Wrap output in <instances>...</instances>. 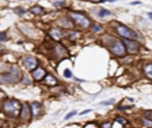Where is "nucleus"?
I'll list each match as a JSON object with an SVG mask.
<instances>
[{"label": "nucleus", "instance_id": "obj_25", "mask_svg": "<svg viewBox=\"0 0 152 128\" xmlns=\"http://www.w3.org/2000/svg\"><path fill=\"white\" fill-rule=\"evenodd\" d=\"M23 82H24V83H30V80L28 79V77H24V79H23Z\"/></svg>", "mask_w": 152, "mask_h": 128}, {"label": "nucleus", "instance_id": "obj_21", "mask_svg": "<svg viewBox=\"0 0 152 128\" xmlns=\"http://www.w3.org/2000/svg\"><path fill=\"white\" fill-rule=\"evenodd\" d=\"M117 122L119 123V124H124V123H126V120L123 119V118H121V117H118L117 119Z\"/></svg>", "mask_w": 152, "mask_h": 128}, {"label": "nucleus", "instance_id": "obj_1", "mask_svg": "<svg viewBox=\"0 0 152 128\" xmlns=\"http://www.w3.org/2000/svg\"><path fill=\"white\" fill-rule=\"evenodd\" d=\"M5 110L9 113L12 116H16L17 114H19L21 110V106L18 102L15 100H11V102H6L5 103Z\"/></svg>", "mask_w": 152, "mask_h": 128}, {"label": "nucleus", "instance_id": "obj_3", "mask_svg": "<svg viewBox=\"0 0 152 128\" xmlns=\"http://www.w3.org/2000/svg\"><path fill=\"white\" fill-rule=\"evenodd\" d=\"M110 50L114 54H116V55H123V54L124 53V51H126L124 44L119 41L116 42Z\"/></svg>", "mask_w": 152, "mask_h": 128}, {"label": "nucleus", "instance_id": "obj_13", "mask_svg": "<svg viewBox=\"0 0 152 128\" xmlns=\"http://www.w3.org/2000/svg\"><path fill=\"white\" fill-rule=\"evenodd\" d=\"M31 12L35 14H40L42 13V10H41V8L39 6H37V7H34L31 9Z\"/></svg>", "mask_w": 152, "mask_h": 128}, {"label": "nucleus", "instance_id": "obj_6", "mask_svg": "<svg viewBox=\"0 0 152 128\" xmlns=\"http://www.w3.org/2000/svg\"><path fill=\"white\" fill-rule=\"evenodd\" d=\"M24 64L27 67V69H32L36 67V65H37V61H36V60L32 57H28L24 60Z\"/></svg>", "mask_w": 152, "mask_h": 128}, {"label": "nucleus", "instance_id": "obj_29", "mask_svg": "<svg viewBox=\"0 0 152 128\" xmlns=\"http://www.w3.org/2000/svg\"><path fill=\"white\" fill-rule=\"evenodd\" d=\"M146 117H149V118H151V119H152V115H151V116H149V115H146Z\"/></svg>", "mask_w": 152, "mask_h": 128}, {"label": "nucleus", "instance_id": "obj_2", "mask_svg": "<svg viewBox=\"0 0 152 128\" xmlns=\"http://www.w3.org/2000/svg\"><path fill=\"white\" fill-rule=\"evenodd\" d=\"M117 31H118V33L120 36H124V38H126V39H131V38H137V35L135 32H133V31L130 30L127 28V27L119 26V27H118V28H117Z\"/></svg>", "mask_w": 152, "mask_h": 128}, {"label": "nucleus", "instance_id": "obj_22", "mask_svg": "<svg viewBox=\"0 0 152 128\" xmlns=\"http://www.w3.org/2000/svg\"><path fill=\"white\" fill-rule=\"evenodd\" d=\"M132 108V106H127V107H123V108L118 107V108L119 109V110H124V109H127V108Z\"/></svg>", "mask_w": 152, "mask_h": 128}, {"label": "nucleus", "instance_id": "obj_9", "mask_svg": "<svg viewBox=\"0 0 152 128\" xmlns=\"http://www.w3.org/2000/svg\"><path fill=\"white\" fill-rule=\"evenodd\" d=\"M32 110H33V114L35 116H38L40 112V105L38 103H33L32 104Z\"/></svg>", "mask_w": 152, "mask_h": 128}, {"label": "nucleus", "instance_id": "obj_15", "mask_svg": "<svg viewBox=\"0 0 152 128\" xmlns=\"http://www.w3.org/2000/svg\"><path fill=\"white\" fill-rule=\"evenodd\" d=\"M63 75H64V77H65L69 78V77H72V73H71V71H70L69 69H65V70H64Z\"/></svg>", "mask_w": 152, "mask_h": 128}, {"label": "nucleus", "instance_id": "obj_23", "mask_svg": "<svg viewBox=\"0 0 152 128\" xmlns=\"http://www.w3.org/2000/svg\"><path fill=\"white\" fill-rule=\"evenodd\" d=\"M5 39V35L4 33H0V41H3Z\"/></svg>", "mask_w": 152, "mask_h": 128}, {"label": "nucleus", "instance_id": "obj_4", "mask_svg": "<svg viewBox=\"0 0 152 128\" xmlns=\"http://www.w3.org/2000/svg\"><path fill=\"white\" fill-rule=\"evenodd\" d=\"M71 17L73 18V19L78 23L80 24L82 27H85V28H86V27L89 25V21L86 19V18L81 14H77V13H71Z\"/></svg>", "mask_w": 152, "mask_h": 128}, {"label": "nucleus", "instance_id": "obj_16", "mask_svg": "<svg viewBox=\"0 0 152 128\" xmlns=\"http://www.w3.org/2000/svg\"><path fill=\"white\" fill-rule=\"evenodd\" d=\"M22 117H29V110L27 109L26 106L23 107V111H22Z\"/></svg>", "mask_w": 152, "mask_h": 128}, {"label": "nucleus", "instance_id": "obj_19", "mask_svg": "<svg viewBox=\"0 0 152 128\" xmlns=\"http://www.w3.org/2000/svg\"><path fill=\"white\" fill-rule=\"evenodd\" d=\"M143 122H144V125H145L147 127L152 126V121H150V120H148V119H143Z\"/></svg>", "mask_w": 152, "mask_h": 128}, {"label": "nucleus", "instance_id": "obj_28", "mask_svg": "<svg viewBox=\"0 0 152 128\" xmlns=\"http://www.w3.org/2000/svg\"><path fill=\"white\" fill-rule=\"evenodd\" d=\"M148 16L150 18V19H152V13H148Z\"/></svg>", "mask_w": 152, "mask_h": 128}, {"label": "nucleus", "instance_id": "obj_10", "mask_svg": "<svg viewBox=\"0 0 152 128\" xmlns=\"http://www.w3.org/2000/svg\"><path fill=\"white\" fill-rule=\"evenodd\" d=\"M51 35L53 38H55V39H59L61 38V32L57 30H52L51 31Z\"/></svg>", "mask_w": 152, "mask_h": 128}, {"label": "nucleus", "instance_id": "obj_5", "mask_svg": "<svg viewBox=\"0 0 152 128\" xmlns=\"http://www.w3.org/2000/svg\"><path fill=\"white\" fill-rule=\"evenodd\" d=\"M123 43H124V45H126V49H127L128 51H131V52L133 51V52H135V51H137L138 48H139V45H138L137 43L135 42V41H131V40H129V39H124Z\"/></svg>", "mask_w": 152, "mask_h": 128}, {"label": "nucleus", "instance_id": "obj_14", "mask_svg": "<svg viewBox=\"0 0 152 128\" xmlns=\"http://www.w3.org/2000/svg\"><path fill=\"white\" fill-rule=\"evenodd\" d=\"M46 83L50 84V85H54L56 83V81H55V79L53 78L52 77H46Z\"/></svg>", "mask_w": 152, "mask_h": 128}, {"label": "nucleus", "instance_id": "obj_20", "mask_svg": "<svg viewBox=\"0 0 152 128\" xmlns=\"http://www.w3.org/2000/svg\"><path fill=\"white\" fill-rule=\"evenodd\" d=\"M114 102H115V100H114V99H111V100H108V102H102V104H103V105H110V104L114 103Z\"/></svg>", "mask_w": 152, "mask_h": 128}, {"label": "nucleus", "instance_id": "obj_8", "mask_svg": "<svg viewBox=\"0 0 152 128\" xmlns=\"http://www.w3.org/2000/svg\"><path fill=\"white\" fill-rule=\"evenodd\" d=\"M44 74H46V72H44V69H38L37 70H35L34 72H33V77L37 79V80H39V79H41L44 76Z\"/></svg>", "mask_w": 152, "mask_h": 128}, {"label": "nucleus", "instance_id": "obj_17", "mask_svg": "<svg viewBox=\"0 0 152 128\" xmlns=\"http://www.w3.org/2000/svg\"><path fill=\"white\" fill-rule=\"evenodd\" d=\"M93 30L95 31V32H99V31L102 30V28L100 26H98V25H93Z\"/></svg>", "mask_w": 152, "mask_h": 128}, {"label": "nucleus", "instance_id": "obj_27", "mask_svg": "<svg viewBox=\"0 0 152 128\" xmlns=\"http://www.w3.org/2000/svg\"><path fill=\"white\" fill-rule=\"evenodd\" d=\"M140 4H141V3L139 2V1H138V2H132V3H131V5H140Z\"/></svg>", "mask_w": 152, "mask_h": 128}, {"label": "nucleus", "instance_id": "obj_24", "mask_svg": "<svg viewBox=\"0 0 152 128\" xmlns=\"http://www.w3.org/2000/svg\"><path fill=\"white\" fill-rule=\"evenodd\" d=\"M92 110L91 109H86V110H85V111H82L81 113H80L79 115H85V114H86V113H89V112H91Z\"/></svg>", "mask_w": 152, "mask_h": 128}, {"label": "nucleus", "instance_id": "obj_12", "mask_svg": "<svg viewBox=\"0 0 152 128\" xmlns=\"http://www.w3.org/2000/svg\"><path fill=\"white\" fill-rule=\"evenodd\" d=\"M111 13L109 10H106V9H102V10L99 12V16L100 17H105V16H108L110 15Z\"/></svg>", "mask_w": 152, "mask_h": 128}, {"label": "nucleus", "instance_id": "obj_7", "mask_svg": "<svg viewBox=\"0 0 152 128\" xmlns=\"http://www.w3.org/2000/svg\"><path fill=\"white\" fill-rule=\"evenodd\" d=\"M15 77L13 75L11 74H5L0 76V82L3 84H9V83H12V82L14 80Z\"/></svg>", "mask_w": 152, "mask_h": 128}, {"label": "nucleus", "instance_id": "obj_11", "mask_svg": "<svg viewBox=\"0 0 152 128\" xmlns=\"http://www.w3.org/2000/svg\"><path fill=\"white\" fill-rule=\"evenodd\" d=\"M145 72H146V75L152 78V64H150V65H148L145 69Z\"/></svg>", "mask_w": 152, "mask_h": 128}, {"label": "nucleus", "instance_id": "obj_26", "mask_svg": "<svg viewBox=\"0 0 152 128\" xmlns=\"http://www.w3.org/2000/svg\"><path fill=\"white\" fill-rule=\"evenodd\" d=\"M85 128H97L95 125H87Z\"/></svg>", "mask_w": 152, "mask_h": 128}, {"label": "nucleus", "instance_id": "obj_18", "mask_svg": "<svg viewBox=\"0 0 152 128\" xmlns=\"http://www.w3.org/2000/svg\"><path fill=\"white\" fill-rule=\"evenodd\" d=\"M77 114V111H72V112H69L66 117H65V118L66 119H69V118H70V117H72L73 116H75Z\"/></svg>", "mask_w": 152, "mask_h": 128}]
</instances>
